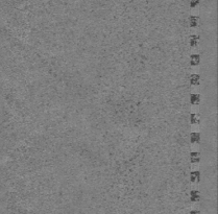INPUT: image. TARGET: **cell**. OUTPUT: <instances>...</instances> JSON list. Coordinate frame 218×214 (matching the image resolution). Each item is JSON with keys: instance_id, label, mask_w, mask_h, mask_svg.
<instances>
[{"instance_id": "obj_4", "label": "cell", "mask_w": 218, "mask_h": 214, "mask_svg": "<svg viewBox=\"0 0 218 214\" xmlns=\"http://www.w3.org/2000/svg\"><path fill=\"white\" fill-rule=\"evenodd\" d=\"M199 80H200V76H199L198 74L193 73L190 75V82L192 85H198Z\"/></svg>"}, {"instance_id": "obj_1", "label": "cell", "mask_w": 218, "mask_h": 214, "mask_svg": "<svg viewBox=\"0 0 218 214\" xmlns=\"http://www.w3.org/2000/svg\"><path fill=\"white\" fill-rule=\"evenodd\" d=\"M190 179L192 182H195V183H198L200 181V172L198 170H193L191 171L190 173Z\"/></svg>"}, {"instance_id": "obj_5", "label": "cell", "mask_w": 218, "mask_h": 214, "mask_svg": "<svg viewBox=\"0 0 218 214\" xmlns=\"http://www.w3.org/2000/svg\"><path fill=\"white\" fill-rule=\"evenodd\" d=\"M190 102H191V104H197L199 102H200V95L197 93H192L190 95Z\"/></svg>"}, {"instance_id": "obj_3", "label": "cell", "mask_w": 218, "mask_h": 214, "mask_svg": "<svg viewBox=\"0 0 218 214\" xmlns=\"http://www.w3.org/2000/svg\"><path fill=\"white\" fill-rule=\"evenodd\" d=\"M199 192L198 190H191L190 191V200L191 202H197V200H199Z\"/></svg>"}, {"instance_id": "obj_10", "label": "cell", "mask_w": 218, "mask_h": 214, "mask_svg": "<svg viewBox=\"0 0 218 214\" xmlns=\"http://www.w3.org/2000/svg\"><path fill=\"white\" fill-rule=\"evenodd\" d=\"M190 122L191 123H199V116L198 114H196V113H191L190 115Z\"/></svg>"}, {"instance_id": "obj_6", "label": "cell", "mask_w": 218, "mask_h": 214, "mask_svg": "<svg viewBox=\"0 0 218 214\" xmlns=\"http://www.w3.org/2000/svg\"><path fill=\"white\" fill-rule=\"evenodd\" d=\"M199 154L197 151H191L190 153V160L192 163H197L199 162Z\"/></svg>"}, {"instance_id": "obj_12", "label": "cell", "mask_w": 218, "mask_h": 214, "mask_svg": "<svg viewBox=\"0 0 218 214\" xmlns=\"http://www.w3.org/2000/svg\"><path fill=\"white\" fill-rule=\"evenodd\" d=\"M190 214H199V211L198 210H191Z\"/></svg>"}, {"instance_id": "obj_8", "label": "cell", "mask_w": 218, "mask_h": 214, "mask_svg": "<svg viewBox=\"0 0 218 214\" xmlns=\"http://www.w3.org/2000/svg\"><path fill=\"white\" fill-rule=\"evenodd\" d=\"M189 24H190V26H192V27H195V26L198 24V17L192 16V15H191V16L189 17Z\"/></svg>"}, {"instance_id": "obj_7", "label": "cell", "mask_w": 218, "mask_h": 214, "mask_svg": "<svg viewBox=\"0 0 218 214\" xmlns=\"http://www.w3.org/2000/svg\"><path fill=\"white\" fill-rule=\"evenodd\" d=\"M190 140L192 143H196L198 142L199 140H200V134L197 132H193V133H191L190 135Z\"/></svg>"}, {"instance_id": "obj_2", "label": "cell", "mask_w": 218, "mask_h": 214, "mask_svg": "<svg viewBox=\"0 0 218 214\" xmlns=\"http://www.w3.org/2000/svg\"><path fill=\"white\" fill-rule=\"evenodd\" d=\"M199 62H200V55H197V53H193V55H191L190 57V63L192 66H197L199 64Z\"/></svg>"}, {"instance_id": "obj_9", "label": "cell", "mask_w": 218, "mask_h": 214, "mask_svg": "<svg viewBox=\"0 0 218 214\" xmlns=\"http://www.w3.org/2000/svg\"><path fill=\"white\" fill-rule=\"evenodd\" d=\"M198 41H199V36H197V35H192V36H190L191 46H196V45L198 44Z\"/></svg>"}, {"instance_id": "obj_11", "label": "cell", "mask_w": 218, "mask_h": 214, "mask_svg": "<svg viewBox=\"0 0 218 214\" xmlns=\"http://www.w3.org/2000/svg\"><path fill=\"white\" fill-rule=\"evenodd\" d=\"M198 3H199L198 0H195V1H191V2H190V6H192V7H193V6L197 5Z\"/></svg>"}]
</instances>
